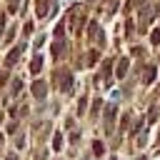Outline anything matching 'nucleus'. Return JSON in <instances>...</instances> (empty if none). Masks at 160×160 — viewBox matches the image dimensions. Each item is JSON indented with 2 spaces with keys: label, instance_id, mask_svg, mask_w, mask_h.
<instances>
[{
  "label": "nucleus",
  "instance_id": "f257e3e1",
  "mask_svg": "<svg viewBox=\"0 0 160 160\" xmlns=\"http://www.w3.org/2000/svg\"><path fill=\"white\" fill-rule=\"evenodd\" d=\"M42 68V55H32V62H30V70L32 72H38Z\"/></svg>",
  "mask_w": 160,
  "mask_h": 160
},
{
  "label": "nucleus",
  "instance_id": "f03ea898",
  "mask_svg": "<svg viewBox=\"0 0 160 160\" xmlns=\"http://www.w3.org/2000/svg\"><path fill=\"white\" fill-rule=\"evenodd\" d=\"M32 32H35V25H32V20H25V25H22V35H25V38H30Z\"/></svg>",
  "mask_w": 160,
  "mask_h": 160
}]
</instances>
